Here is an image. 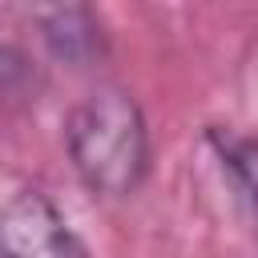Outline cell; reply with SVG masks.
<instances>
[{
    "label": "cell",
    "mask_w": 258,
    "mask_h": 258,
    "mask_svg": "<svg viewBox=\"0 0 258 258\" xmlns=\"http://www.w3.org/2000/svg\"><path fill=\"white\" fill-rule=\"evenodd\" d=\"M64 153L81 185L105 202L133 198L153 169L149 121L121 85H97L64 117Z\"/></svg>",
    "instance_id": "cell-1"
},
{
    "label": "cell",
    "mask_w": 258,
    "mask_h": 258,
    "mask_svg": "<svg viewBox=\"0 0 258 258\" xmlns=\"http://www.w3.org/2000/svg\"><path fill=\"white\" fill-rule=\"evenodd\" d=\"M0 258H93L60 206L28 185L0 206Z\"/></svg>",
    "instance_id": "cell-2"
},
{
    "label": "cell",
    "mask_w": 258,
    "mask_h": 258,
    "mask_svg": "<svg viewBox=\"0 0 258 258\" xmlns=\"http://www.w3.org/2000/svg\"><path fill=\"white\" fill-rule=\"evenodd\" d=\"M36 20V36L40 44L64 60V64H89L105 52V32H101V20L93 8L85 4H56V8H40L32 12Z\"/></svg>",
    "instance_id": "cell-3"
},
{
    "label": "cell",
    "mask_w": 258,
    "mask_h": 258,
    "mask_svg": "<svg viewBox=\"0 0 258 258\" xmlns=\"http://www.w3.org/2000/svg\"><path fill=\"white\" fill-rule=\"evenodd\" d=\"M206 141L222 165V173L230 177L238 202L250 210V218L258 222V129H238V125H210Z\"/></svg>",
    "instance_id": "cell-4"
}]
</instances>
